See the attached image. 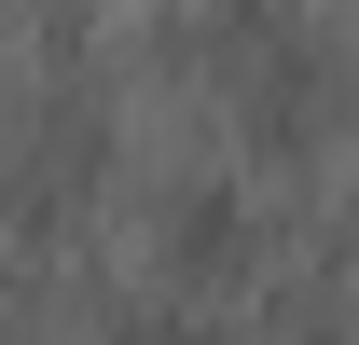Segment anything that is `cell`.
I'll return each mask as SVG.
<instances>
[{"instance_id": "cell-1", "label": "cell", "mask_w": 359, "mask_h": 345, "mask_svg": "<svg viewBox=\"0 0 359 345\" xmlns=\"http://www.w3.org/2000/svg\"><path fill=\"white\" fill-rule=\"evenodd\" d=\"M97 180H111V111H97V97H69V111H28V125H14V166H0V208L28 221V235H55V221L83 208Z\"/></svg>"}, {"instance_id": "cell-2", "label": "cell", "mask_w": 359, "mask_h": 345, "mask_svg": "<svg viewBox=\"0 0 359 345\" xmlns=\"http://www.w3.org/2000/svg\"><path fill=\"white\" fill-rule=\"evenodd\" d=\"M152 249H166L180 290H249V262H263V208H249V180H180L166 221H152Z\"/></svg>"}, {"instance_id": "cell-3", "label": "cell", "mask_w": 359, "mask_h": 345, "mask_svg": "<svg viewBox=\"0 0 359 345\" xmlns=\"http://www.w3.org/2000/svg\"><path fill=\"white\" fill-rule=\"evenodd\" d=\"M304 345H346V332H332V318H318V332H304Z\"/></svg>"}]
</instances>
